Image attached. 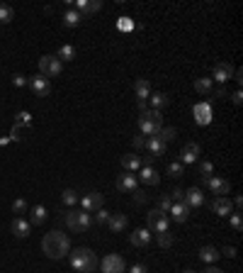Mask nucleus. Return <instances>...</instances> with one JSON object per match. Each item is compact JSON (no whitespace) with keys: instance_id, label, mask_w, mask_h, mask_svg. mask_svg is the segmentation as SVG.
<instances>
[{"instance_id":"nucleus-3","label":"nucleus","mask_w":243,"mask_h":273,"mask_svg":"<svg viewBox=\"0 0 243 273\" xmlns=\"http://www.w3.org/2000/svg\"><path fill=\"white\" fill-rule=\"evenodd\" d=\"M139 127H141L144 136H156L163 130V112L161 110H146L139 117Z\"/></svg>"},{"instance_id":"nucleus-53","label":"nucleus","mask_w":243,"mask_h":273,"mask_svg":"<svg viewBox=\"0 0 243 273\" xmlns=\"http://www.w3.org/2000/svg\"><path fill=\"white\" fill-rule=\"evenodd\" d=\"M231 205H234V207H236V210H241V205H243V198H241V195H236V200H234V203H231Z\"/></svg>"},{"instance_id":"nucleus-44","label":"nucleus","mask_w":243,"mask_h":273,"mask_svg":"<svg viewBox=\"0 0 243 273\" xmlns=\"http://www.w3.org/2000/svg\"><path fill=\"white\" fill-rule=\"evenodd\" d=\"M168 195H170V200H173V203H182L185 191H182V188H175V191H173V193H168Z\"/></svg>"},{"instance_id":"nucleus-25","label":"nucleus","mask_w":243,"mask_h":273,"mask_svg":"<svg viewBox=\"0 0 243 273\" xmlns=\"http://www.w3.org/2000/svg\"><path fill=\"white\" fill-rule=\"evenodd\" d=\"M134 93H136L139 100H148V95H151V83H148L146 78H139V81L134 83Z\"/></svg>"},{"instance_id":"nucleus-50","label":"nucleus","mask_w":243,"mask_h":273,"mask_svg":"<svg viewBox=\"0 0 243 273\" xmlns=\"http://www.w3.org/2000/svg\"><path fill=\"white\" fill-rule=\"evenodd\" d=\"M129 273H148V269H146L144 264H136V266H131V271Z\"/></svg>"},{"instance_id":"nucleus-22","label":"nucleus","mask_w":243,"mask_h":273,"mask_svg":"<svg viewBox=\"0 0 243 273\" xmlns=\"http://www.w3.org/2000/svg\"><path fill=\"white\" fill-rule=\"evenodd\" d=\"M168 215H170L175 222H180V224H182V222H187V219H190V207H187L185 203H173V207H170V212H168Z\"/></svg>"},{"instance_id":"nucleus-7","label":"nucleus","mask_w":243,"mask_h":273,"mask_svg":"<svg viewBox=\"0 0 243 273\" xmlns=\"http://www.w3.org/2000/svg\"><path fill=\"white\" fill-rule=\"evenodd\" d=\"M100 269H102V273H124L126 264H124V259H122L120 254H107L100 261Z\"/></svg>"},{"instance_id":"nucleus-18","label":"nucleus","mask_w":243,"mask_h":273,"mask_svg":"<svg viewBox=\"0 0 243 273\" xmlns=\"http://www.w3.org/2000/svg\"><path fill=\"white\" fill-rule=\"evenodd\" d=\"M182 203L187 205V207H199V205L204 203L202 188H187V191H185V198H182Z\"/></svg>"},{"instance_id":"nucleus-30","label":"nucleus","mask_w":243,"mask_h":273,"mask_svg":"<svg viewBox=\"0 0 243 273\" xmlns=\"http://www.w3.org/2000/svg\"><path fill=\"white\" fill-rule=\"evenodd\" d=\"M56 59H59L61 64L63 61H73L75 59V49H73V44H63L59 49V54H56Z\"/></svg>"},{"instance_id":"nucleus-2","label":"nucleus","mask_w":243,"mask_h":273,"mask_svg":"<svg viewBox=\"0 0 243 273\" xmlns=\"http://www.w3.org/2000/svg\"><path fill=\"white\" fill-rule=\"evenodd\" d=\"M68 261H71V269L78 273H93L97 269V256L93 249L88 246H78L68 254Z\"/></svg>"},{"instance_id":"nucleus-12","label":"nucleus","mask_w":243,"mask_h":273,"mask_svg":"<svg viewBox=\"0 0 243 273\" xmlns=\"http://www.w3.org/2000/svg\"><path fill=\"white\" fill-rule=\"evenodd\" d=\"M192 115H194L197 125H209L212 122V105L209 103H197L192 108Z\"/></svg>"},{"instance_id":"nucleus-16","label":"nucleus","mask_w":243,"mask_h":273,"mask_svg":"<svg viewBox=\"0 0 243 273\" xmlns=\"http://www.w3.org/2000/svg\"><path fill=\"white\" fill-rule=\"evenodd\" d=\"M117 188H120L122 193H134L139 188V178L134 173H122L120 178H117Z\"/></svg>"},{"instance_id":"nucleus-35","label":"nucleus","mask_w":243,"mask_h":273,"mask_svg":"<svg viewBox=\"0 0 243 273\" xmlns=\"http://www.w3.org/2000/svg\"><path fill=\"white\" fill-rule=\"evenodd\" d=\"M175 135H178V130H175V127H163L156 136H158L163 144H168V141H173V139H175Z\"/></svg>"},{"instance_id":"nucleus-1","label":"nucleus","mask_w":243,"mask_h":273,"mask_svg":"<svg viewBox=\"0 0 243 273\" xmlns=\"http://www.w3.org/2000/svg\"><path fill=\"white\" fill-rule=\"evenodd\" d=\"M42 251H44L49 259L59 261V259L71 254V239H68L63 232H59V229H51V232H47L44 239H42Z\"/></svg>"},{"instance_id":"nucleus-5","label":"nucleus","mask_w":243,"mask_h":273,"mask_svg":"<svg viewBox=\"0 0 243 273\" xmlns=\"http://www.w3.org/2000/svg\"><path fill=\"white\" fill-rule=\"evenodd\" d=\"M146 229L148 232H156V234H161V232H168V227H170V219H168V215L166 212H161L158 207L156 210H151L148 215H146Z\"/></svg>"},{"instance_id":"nucleus-47","label":"nucleus","mask_w":243,"mask_h":273,"mask_svg":"<svg viewBox=\"0 0 243 273\" xmlns=\"http://www.w3.org/2000/svg\"><path fill=\"white\" fill-rule=\"evenodd\" d=\"M131 141H134V146H136V149H144V144H146V139H144V135H136L134 139H131Z\"/></svg>"},{"instance_id":"nucleus-15","label":"nucleus","mask_w":243,"mask_h":273,"mask_svg":"<svg viewBox=\"0 0 243 273\" xmlns=\"http://www.w3.org/2000/svg\"><path fill=\"white\" fill-rule=\"evenodd\" d=\"M148 242H151V232H148L146 227H141V229H134V232L129 234V244H131V246H139V249H144Z\"/></svg>"},{"instance_id":"nucleus-8","label":"nucleus","mask_w":243,"mask_h":273,"mask_svg":"<svg viewBox=\"0 0 243 273\" xmlns=\"http://www.w3.org/2000/svg\"><path fill=\"white\" fill-rule=\"evenodd\" d=\"M27 85L34 90V95H39V98H47L49 93H51V83L44 78V76H32V78H27Z\"/></svg>"},{"instance_id":"nucleus-43","label":"nucleus","mask_w":243,"mask_h":273,"mask_svg":"<svg viewBox=\"0 0 243 273\" xmlns=\"http://www.w3.org/2000/svg\"><path fill=\"white\" fill-rule=\"evenodd\" d=\"M170 207H173V200H170L168 195H163V198H161V203H158V210L168 215V212H170Z\"/></svg>"},{"instance_id":"nucleus-46","label":"nucleus","mask_w":243,"mask_h":273,"mask_svg":"<svg viewBox=\"0 0 243 273\" xmlns=\"http://www.w3.org/2000/svg\"><path fill=\"white\" fill-rule=\"evenodd\" d=\"M209 95H214V98H226V88H224V85H219V88H214Z\"/></svg>"},{"instance_id":"nucleus-51","label":"nucleus","mask_w":243,"mask_h":273,"mask_svg":"<svg viewBox=\"0 0 243 273\" xmlns=\"http://www.w3.org/2000/svg\"><path fill=\"white\" fill-rule=\"evenodd\" d=\"M231 100H234V105H241V103H243V93H241V90H236V93L231 95Z\"/></svg>"},{"instance_id":"nucleus-34","label":"nucleus","mask_w":243,"mask_h":273,"mask_svg":"<svg viewBox=\"0 0 243 273\" xmlns=\"http://www.w3.org/2000/svg\"><path fill=\"white\" fill-rule=\"evenodd\" d=\"M199 176H202V183H207V178L214 176V164L212 161H202L199 164Z\"/></svg>"},{"instance_id":"nucleus-21","label":"nucleus","mask_w":243,"mask_h":273,"mask_svg":"<svg viewBox=\"0 0 243 273\" xmlns=\"http://www.w3.org/2000/svg\"><path fill=\"white\" fill-rule=\"evenodd\" d=\"M126 224H129V219H126V215H122V212H115V215H110V219H107V227L117 234V232H124L126 229Z\"/></svg>"},{"instance_id":"nucleus-17","label":"nucleus","mask_w":243,"mask_h":273,"mask_svg":"<svg viewBox=\"0 0 243 273\" xmlns=\"http://www.w3.org/2000/svg\"><path fill=\"white\" fill-rule=\"evenodd\" d=\"M144 146L148 149L151 159H158V156H163V154H166V146H168V144H163V141H161L158 136H148Z\"/></svg>"},{"instance_id":"nucleus-52","label":"nucleus","mask_w":243,"mask_h":273,"mask_svg":"<svg viewBox=\"0 0 243 273\" xmlns=\"http://www.w3.org/2000/svg\"><path fill=\"white\" fill-rule=\"evenodd\" d=\"M202 273H224V271H221V269H217V266H207Z\"/></svg>"},{"instance_id":"nucleus-38","label":"nucleus","mask_w":243,"mask_h":273,"mask_svg":"<svg viewBox=\"0 0 243 273\" xmlns=\"http://www.w3.org/2000/svg\"><path fill=\"white\" fill-rule=\"evenodd\" d=\"M117 27H120V32H131L136 25H134L131 17H120V20H117Z\"/></svg>"},{"instance_id":"nucleus-23","label":"nucleus","mask_w":243,"mask_h":273,"mask_svg":"<svg viewBox=\"0 0 243 273\" xmlns=\"http://www.w3.org/2000/svg\"><path fill=\"white\" fill-rule=\"evenodd\" d=\"M148 100H151V110H161V112H163V108L170 105V98L166 93H151Z\"/></svg>"},{"instance_id":"nucleus-28","label":"nucleus","mask_w":243,"mask_h":273,"mask_svg":"<svg viewBox=\"0 0 243 273\" xmlns=\"http://www.w3.org/2000/svg\"><path fill=\"white\" fill-rule=\"evenodd\" d=\"M194 90H197L199 95H209V93L214 90V81H212V78H197V81H194Z\"/></svg>"},{"instance_id":"nucleus-6","label":"nucleus","mask_w":243,"mask_h":273,"mask_svg":"<svg viewBox=\"0 0 243 273\" xmlns=\"http://www.w3.org/2000/svg\"><path fill=\"white\" fill-rule=\"evenodd\" d=\"M61 68H63V64H61L56 56H51V54H47V56L39 59V76H44L47 81H49V78H56L61 73Z\"/></svg>"},{"instance_id":"nucleus-10","label":"nucleus","mask_w":243,"mask_h":273,"mask_svg":"<svg viewBox=\"0 0 243 273\" xmlns=\"http://www.w3.org/2000/svg\"><path fill=\"white\" fill-rule=\"evenodd\" d=\"M10 229H12V234H15L17 239H27V237L32 234V224H29V219H24V217H15L12 224H10Z\"/></svg>"},{"instance_id":"nucleus-31","label":"nucleus","mask_w":243,"mask_h":273,"mask_svg":"<svg viewBox=\"0 0 243 273\" xmlns=\"http://www.w3.org/2000/svg\"><path fill=\"white\" fill-rule=\"evenodd\" d=\"M15 20V10L7 2H0V25H10Z\"/></svg>"},{"instance_id":"nucleus-20","label":"nucleus","mask_w":243,"mask_h":273,"mask_svg":"<svg viewBox=\"0 0 243 273\" xmlns=\"http://www.w3.org/2000/svg\"><path fill=\"white\" fill-rule=\"evenodd\" d=\"M102 205H105V198H102L100 193H88V195L83 198V210H85V212H90V210L97 212Z\"/></svg>"},{"instance_id":"nucleus-36","label":"nucleus","mask_w":243,"mask_h":273,"mask_svg":"<svg viewBox=\"0 0 243 273\" xmlns=\"http://www.w3.org/2000/svg\"><path fill=\"white\" fill-rule=\"evenodd\" d=\"M168 173H170L173 178H182V176H185V166H182L180 161H170V164H168Z\"/></svg>"},{"instance_id":"nucleus-24","label":"nucleus","mask_w":243,"mask_h":273,"mask_svg":"<svg viewBox=\"0 0 243 273\" xmlns=\"http://www.w3.org/2000/svg\"><path fill=\"white\" fill-rule=\"evenodd\" d=\"M141 183H146V186H158V183H161L158 171L151 168V166H144V168H141Z\"/></svg>"},{"instance_id":"nucleus-19","label":"nucleus","mask_w":243,"mask_h":273,"mask_svg":"<svg viewBox=\"0 0 243 273\" xmlns=\"http://www.w3.org/2000/svg\"><path fill=\"white\" fill-rule=\"evenodd\" d=\"M212 210H214V215H219V217H229V215L234 212V205H231L229 198H214Z\"/></svg>"},{"instance_id":"nucleus-33","label":"nucleus","mask_w":243,"mask_h":273,"mask_svg":"<svg viewBox=\"0 0 243 273\" xmlns=\"http://www.w3.org/2000/svg\"><path fill=\"white\" fill-rule=\"evenodd\" d=\"M80 20H83V17H80L75 10H68V12L63 15V25H66V27H78Z\"/></svg>"},{"instance_id":"nucleus-9","label":"nucleus","mask_w":243,"mask_h":273,"mask_svg":"<svg viewBox=\"0 0 243 273\" xmlns=\"http://www.w3.org/2000/svg\"><path fill=\"white\" fill-rule=\"evenodd\" d=\"M204 186H209V191H212L217 198H226V195H229V191H231L229 181H226V178H219V176L207 178V183H204Z\"/></svg>"},{"instance_id":"nucleus-37","label":"nucleus","mask_w":243,"mask_h":273,"mask_svg":"<svg viewBox=\"0 0 243 273\" xmlns=\"http://www.w3.org/2000/svg\"><path fill=\"white\" fill-rule=\"evenodd\" d=\"M15 122H17V125H22V127H32V115H29L27 110H22V112H17Z\"/></svg>"},{"instance_id":"nucleus-11","label":"nucleus","mask_w":243,"mask_h":273,"mask_svg":"<svg viewBox=\"0 0 243 273\" xmlns=\"http://www.w3.org/2000/svg\"><path fill=\"white\" fill-rule=\"evenodd\" d=\"M102 10V0H75V12L83 17V15H93V12H100Z\"/></svg>"},{"instance_id":"nucleus-45","label":"nucleus","mask_w":243,"mask_h":273,"mask_svg":"<svg viewBox=\"0 0 243 273\" xmlns=\"http://www.w3.org/2000/svg\"><path fill=\"white\" fill-rule=\"evenodd\" d=\"M12 83L20 88V85H27V78H24L22 73H15V76H12Z\"/></svg>"},{"instance_id":"nucleus-41","label":"nucleus","mask_w":243,"mask_h":273,"mask_svg":"<svg viewBox=\"0 0 243 273\" xmlns=\"http://www.w3.org/2000/svg\"><path fill=\"white\" fill-rule=\"evenodd\" d=\"M63 203H66V205H75V203H78V198H75V191L66 188V191H63Z\"/></svg>"},{"instance_id":"nucleus-29","label":"nucleus","mask_w":243,"mask_h":273,"mask_svg":"<svg viewBox=\"0 0 243 273\" xmlns=\"http://www.w3.org/2000/svg\"><path fill=\"white\" fill-rule=\"evenodd\" d=\"M47 222V207L44 205H37L32 210V217H29V224H44Z\"/></svg>"},{"instance_id":"nucleus-40","label":"nucleus","mask_w":243,"mask_h":273,"mask_svg":"<svg viewBox=\"0 0 243 273\" xmlns=\"http://www.w3.org/2000/svg\"><path fill=\"white\" fill-rule=\"evenodd\" d=\"M229 222H231V227H234V232H241V229H243L241 212H236V215H229Z\"/></svg>"},{"instance_id":"nucleus-26","label":"nucleus","mask_w":243,"mask_h":273,"mask_svg":"<svg viewBox=\"0 0 243 273\" xmlns=\"http://www.w3.org/2000/svg\"><path fill=\"white\" fill-rule=\"evenodd\" d=\"M122 166H124L126 173H134V171L141 168V159L136 154H126V156H122Z\"/></svg>"},{"instance_id":"nucleus-49","label":"nucleus","mask_w":243,"mask_h":273,"mask_svg":"<svg viewBox=\"0 0 243 273\" xmlns=\"http://www.w3.org/2000/svg\"><path fill=\"white\" fill-rule=\"evenodd\" d=\"M134 198H136V203H146V193H144V191H139V188L134 191Z\"/></svg>"},{"instance_id":"nucleus-39","label":"nucleus","mask_w":243,"mask_h":273,"mask_svg":"<svg viewBox=\"0 0 243 273\" xmlns=\"http://www.w3.org/2000/svg\"><path fill=\"white\" fill-rule=\"evenodd\" d=\"M12 212L20 217V215H24L27 212V200H22V198H17L15 203H12Z\"/></svg>"},{"instance_id":"nucleus-48","label":"nucleus","mask_w":243,"mask_h":273,"mask_svg":"<svg viewBox=\"0 0 243 273\" xmlns=\"http://www.w3.org/2000/svg\"><path fill=\"white\" fill-rule=\"evenodd\" d=\"M221 254H224L226 259H236V246H226V249H224Z\"/></svg>"},{"instance_id":"nucleus-13","label":"nucleus","mask_w":243,"mask_h":273,"mask_svg":"<svg viewBox=\"0 0 243 273\" xmlns=\"http://www.w3.org/2000/svg\"><path fill=\"white\" fill-rule=\"evenodd\" d=\"M199 144L197 141H190V144H185L180 149V164L185 166V164H194L197 161V156H199Z\"/></svg>"},{"instance_id":"nucleus-27","label":"nucleus","mask_w":243,"mask_h":273,"mask_svg":"<svg viewBox=\"0 0 243 273\" xmlns=\"http://www.w3.org/2000/svg\"><path fill=\"white\" fill-rule=\"evenodd\" d=\"M219 256H221V254H219L214 246H202V249H199V259H202L207 266H212V264H214Z\"/></svg>"},{"instance_id":"nucleus-14","label":"nucleus","mask_w":243,"mask_h":273,"mask_svg":"<svg viewBox=\"0 0 243 273\" xmlns=\"http://www.w3.org/2000/svg\"><path fill=\"white\" fill-rule=\"evenodd\" d=\"M229 78H234V68L231 64H226V61H219L214 71H212V81H217V83H226Z\"/></svg>"},{"instance_id":"nucleus-32","label":"nucleus","mask_w":243,"mask_h":273,"mask_svg":"<svg viewBox=\"0 0 243 273\" xmlns=\"http://www.w3.org/2000/svg\"><path fill=\"white\" fill-rule=\"evenodd\" d=\"M156 237H158V246H161V249H170V246L175 244V237L170 234V229H168V232H161V234H156Z\"/></svg>"},{"instance_id":"nucleus-4","label":"nucleus","mask_w":243,"mask_h":273,"mask_svg":"<svg viewBox=\"0 0 243 273\" xmlns=\"http://www.w3.org/2000/svg\"><path fill=\"white\" fill-rule=\"evenodd\" d=\"M90 222H93V217H90V212H85V210H71V212L66 215V224H68L73 232H88V229H90Z\"/></svg>"},{"instance_id":"nucleus-54","label":"nucleus","mask_w":243,"mask_h":273,"mask_svg":"<svg viewBox=\"0 0 243 273\" xmlns=\"http://www.w3.org/2000/svg\"><path fill=\"white\" fill-rule=\"evenodd\" d=\"M182 273H197V271H192V269H187V271H182Z\"/></svg>"},{"instance_id":"nucleus-42","label":"nucleus","mask_w":243,"mask_h":273,"mask_svg":"<svg viewBox=\"0 0 243 273\" xmlns=\"http://www.w3.org/2000/svg\"><path fill=\"white\" fill-rule=\"evenodd\" d=\"M110 215H112V212H107V210H102V207H100V210H97V215H95V222H97V224H107Z\"/></svg>"}]
</instances>
